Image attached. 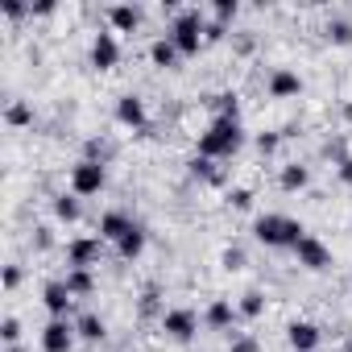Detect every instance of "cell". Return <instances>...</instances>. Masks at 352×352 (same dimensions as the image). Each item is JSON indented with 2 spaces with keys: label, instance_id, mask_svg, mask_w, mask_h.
Instances as JSON below:
<instances>
[{
  "label": "cell",
  "instance_id": "cell-44",
  "mask_svg": "<svg viewBox=\"0 0 352 352\" xmlns=\"http://www.w3.org/2000/svg\"><path fill=\"white\" fill-rule=\"evenodd\" d=\"M340 116H344V124H352V100H344V104H340Z\"/></svg>",
  "mask_w": 352,
  "mask_h": 352
},
{
  "label": "cell",
  "instance_id": "cell-3",
  "mask_svg": "<svg viewBox=\"0 0 352 352\" xmlns=\"http://www.w3.org/2000/svg\"><path fill=\"white\" fill-rule=\"evenodd\" d=\"M166 34H170L174 46H179L183 58H195L208 46V38H204L208 34V13L204 9H179V13L170 17V30Z\"/></svg>",
  "mask_w": 352,
  "mask_h": 352
},
{
  "label": "cell",
  "instance_id": "cell-17",
  "mask_svg": "<svg viewBox=\"0 0 352 352\" xmlns=\"http://www.w3.org/2000/svg\"><path fill=\"white\" fill-rule=\"evenodd\" d=\"M50 216H54L58 224H79V220H83V199H79L75 191H54V195H50Z\"/></svg>",
  "mask_w": 352,
  "mask_h": 352
},
{
  "label": "cell",
  "instance_id": "cell-20",
  "mask_svg": "<svg viewBox=\"0 0 352 352\" xmlns=\"http://www.w3.org/2000/svg\"><path fill=\"white\" fill-rule=\"evenodd\" d=\"M204 104L212 108V120H241V91H232V87L208 96Z\"/></svg>",
  "mask_w": 352,
  "mask_h": 352
},
{
  "label": "cell",
  "instance_id": "cell-11",
  "mask_svg": "<svg viewBox=\"0 0 352 352\" xmlns=\"http://www.w3.org/2000/svg\"><path fill=\"white\" fill-rule=\"evenodd\" d=\"M204 327L208 331H220V336H236V323H241V311H236V302L232 298H212L204 311Z\"/></svg>",
  "mask_w": 352,
  "mask_h": 352
},
{
  "label": "cell",
  "instance_id": "cell-27",
  "mask_svg": "<svg viewBox=\"0 0 352 352\" xmlns=\"http://www.w3.org/2000/svg\"><path fill=\"white\" fill-rule=\"evenodd\" d=\"M265 307H270V298H265V290H257V286H253V290H245V294L236 298V311H241V319H249V323H253V319H261V315H265Z\"/></svg>",
  "mask_w": 352,
  "mask_h": 352
},
{
  "label": "cell",
  "instance_id": "cell-2",
  "mask_svg": "<svg viewBox=\"0 0 352 352\" xmlns=\"http://www.w3.org/2000/svg\"><path fill=\"white\" fill-rule=\"evenodd\" d=\"M302 236H307L302 220H294L286 212H265V216L253 220V241L265 245V249H294Z\"/></svg>",
  "mask_w": 352,
  "mask_h": 352
},
{
  "label": "cell",
  "instance_id": "cell-8",
  "mask_svg": "<svg viewBox=\"0 0 352 352\" xmlns=\"http://www.w3.org/2000/svg\"><path fill=\"white\" fill-rule=\"evenodd\" d=\"M112 116H116V124L120 129H133V133H149V108H145V100L137 96V91H124V96H116V108H112Z\"/></svg>",
  "mask_w": 352,
  "mask_h": 352
},
{
  "label": "cell",
  "instance_id": "cell-46",
  "mask_svg": "<svg viewBox=\"0 0 352 352\" xmlns=\"http://www.w3.org/2000/svg\"><path fill=\"white\" fill-rule=\"evenodd\" d=\"M344 352H352V340H348V348H344Z\"/></svg>",
  "mask_w": 352,
  "mask_h": 352
},
{
  "label": "cell",
  "instance_id": "cell-19",
  "mask_svg": "<svg viewBox=\"0 0 352 352\" xmlns=\"http://www.w3.org/2000/svg\"><path fill=\"white\" fill-rule=\"evenodd\" d=\"M149 63L157 67V71H174L183 63V54H179V46L170 42V34H157L153 42H149Z\"/></svg>",
  "mask_w": 352,
  "mask_h": 352
},
{
  "label": "cell",
  "instance_id": "cell-6",
  "mask_svg": "<svg viewBox=\"0 0 352 352\" xmlns=\"http://www.w3.org/2000/svg\"><path fill=\"white\" fill-rule=\"evenodd\" d=\"M67 270H96L104 261V236L100 232H83L67 241Z\"/></svg>",
  "mask_w": 352,
  "mask_h": 352
},
{
  "label": "cell",
  "instance_id": "cell-12",
  "mask_svg": "<svg viewBox=\"0 0 352 352\" xmlns=\"http://www.w3.org/2000/svg\"><path fill=\"white\" fill-rule=\"evenodd\" d=\"M302 75L294 71V67H274L270 75H265V91H270V100H298L302 96Z\"/></svg>",
  "mask_w": 352,
  "mask_h": 352
},
{
  "label": "cell",
  "instance_id": "cell-13",
  "mask_svg": "<svg viewBox=\"0 0 352 352\" xmlns=\"http://www.w3.org/2000/svg\"><path fill=\"white\" fill-rule=\"evenodd\" d=\"M42 307L50 311V319H71V311H75V294L67 290L63 278H50V282L42 286Z\"/></svg>",
  "mask_w": 352,
  "mask_h": 352
},
{
  "label": "cell",
  "instance_id": "cell-31",
  "mask_svg": "<svg viewBox=\"0 0 352 352\" xmlns=\"http://www.w3.org/2000/svg\"><path fill=\"white\" fill-rule=\"evenodd\" d=\"M220 265H224V270H228V274H241V270H245V265H249V253H245V249H241V245H228V249H224V253H220Z\"/></svg>",
  "mask_w": 352,
  "mask_h": 352
},
{
  "label": "cell",
  "instance_id": "cell-28",
  "mask_svg": "<svg viewBox=\"0 0 352 352\" xmlns=\"http://www.w3.org/2000/svg\"><path fill=\"white\" fill-rule=\"evenodd\" d=\"M83 157H87V162H100V166H108V162L116 157V145H112L104 133H96V137H87V141H83Z\"/></svg>",
  "mask_w": 352,
  "mask_h": 352
},
{
  "label": "cell",
  "instance_id": "cell-42",
  "mask_svg": "<svg viewBox=\"0 0 352 352\" xmlns=\"http://www.w3.org/2000/svg\"><path fill=\"white\" fill-rule=\"evenodd\" d=\"M336 179H340V183H344V187L352 191V153H348V157H344V162L336 166Z\"/></svg>",
  "mask_w": 352,
  "mask_h": 352
},
{
  "label": "cell",
  "instance_id": "cell-22",
  "mask_svg": "<svg viewBox=\"0 0 352 352\" xmlns=\"http://www.w3.org/2000/svg\"><path fill=\"white\" fill-rule=\"evenodd\" d=\"M75 331H79L83 344H104V340H108V323H104V315H96V311L75 315Z\"/></svg>",
  "mask_w": 352,
  "mask_h": 352
},
{
  "label": "cell",
  "instance_id": "cell-9",
  "mask_svg": "<svg viewBox=\"0 0 352 352\" xmlns=\"http://www.w3.org/2000/svg\"><path fill=\"white\" fill-rule=\"evenodd\" d=\"M290 253H294V261H298L302 270H311V274H327V270L336 265V253H331L319 236H311V232H307V236H302Z\"/></svg>",
  "mask_w": 352,
  "mask_h": 352
},
{
  "label": "cell",
  "instance_id": "cell-5",
  "mask_svg": "<svg viewBox=\"0 0 352 352\" xmlns=\"http://www.w3.org/2000/svg\"><path fill=\"white\" fill-rule=\"evenodd\" d=\"M67 183H71V191H75L79 199H91V195H100V191L108 187V166L79 157V162L71 166V174H67Z\"/></svg>",
  "mask_w": 352,
  "mask_h": 352
},
{
  "label": "cell",
  "instance_id": "cell-16",
  "mask_svg": "<svg viewBox=\"0 0 352 352\" xmlns=\"http://www.w3.org/2000/svg\"><path fill=\"white\" fill-rule=\"evenodd\" d=\"M133 228H137V220H133L124 208H108V212L100 216V224H96V232L104 236V245H116V241H120L124 232H133Z\"/></svg>",
  "mask_w": 352,
  "mask_h": 352
},
{
  "label": "cell",
  "instance_id": "cell-21",
  "mask_svg": "<svg viewBox=\"0 0 352 352\" xmlns=\"http://www.w3.org/2000/svg\"><path fill=\"white\" fill-rule=\"evenodd\" d=\"M187 170H191V179H199V183H208V187H224V183H228V174L220 170V162H212V157H204V153H195V157L187 162Z\"/></svg>",
  "mask_w": 352,
  "mask_h": 352
},
{
  "label": "cell",
  "instance_id": "cell-24",
  "mask_svg": "<svg viewBox=\"0 0 352 352\" xmlns=\"http://www.w3.org/2000/svg\"><path fill=\"white\" fill-rule=\"evenodd\" d=\"M145 245H149V232H145V228L137 224L133 232H124V236L116 241V257H120V261L129 265V261H137V257L145 253Z\"/></svg>",
  "mask_w": 352,
  "mask_h": 352
},
{
  "label": "cell",
  "instance_id": "cell-43",
  "mask_svg": "<svg viewBox=\"0 0 352 352\" xmlns=\"http://www.w3.org/2000/svg\"><path fill=\"white\" fill-rule=\"evenodd\" d=\"M54 9H58L54 0H38V5H30V13H34V17H54Z\"/></svg>",
  "mask_w": 352,
  "mask_h": 352
},
{
  "label": "cell",
  "instance_id": "cell-38",
  "mask_svg": "<svg viewBox=\"0 0 352 352\" xmlns=\"http://www.w3.org/2000/svg\"><path fill=\"white\" fill-rule=\"evenodd\" d=\"M0 13H5L9 21H25V17H34L30 5H21V0H0Z\"/></svg>",
  "mask_w": 352,
  "mask_h": 352
},
{
  "label": "cell",
  "instance_id": "cell-32",
  "mask_svg": "<svg viewBox=\"0 0 352 352\" xmlns=\"http://www.w3.org/2000/svg\"><path fill=\"white\" fill-rule=\"evenodd\" d=\"M236 17H241V0H216V5H212V21L228 25V21H236Z\"/></svg>",
  "mask_w": 352,
  "mask_h": 352
},
{
  "label": "cell",
  "instance_id": "cell-37",
  "mask_svg": "<svg viewBox=\"0 0 352 352\" xmlns=\"http://www.w3.org/2000/svg\"><path fill=\"white\" fill-rule=\"evenodd\" d=\"M323 157H331V166H340V162L348 157V141H344V137H327V141H323Z\"/></svg>",
  "mask_w": 352,
  "mask_h": 352
},
{
  "label": "cell",
  "instance_id": "cell-36",
  "mask_svg": "<svg viewBox=\"0 0 352 352\" xmlns=\"http://www.w3.org/2000/svg\"><path fill=\"white\" fill-rule=\"evenodd\" d=\"M232 344H228V352H261V340L253 336V331H236V336H228Z\"/></svg>",
  "mask_w": 352,
  "mask_h": 352
},
{
  "label": "cell",
  "instance_id": "cell-18",
  "mask_svg": "<svg viewBox=\"0 0 352 352\" xmlns=\"http://www.w3.org/2000/svg\"><path fill=\"white\" fill-rule=\"evenodd\" d=\"M166 315V298H162V286L157 282H145L141 294H137V319L149 323V319H162Z\"/></svg>",
  "mask_w": 352,
  "mask_h": 352
},
{
  "label": "cell",
  "instance_id": "cell-34",
  "mask_svg": "<svg viewBox=\"0 0 352 352\" xmlns=\"http://www.w3.org/2000/svg\"><path fill=\"white\" fill-rule=\"evenodd\" d=\"M0 340H5V348H17V344H21V319H17V315H5V319H0Z\"/></svg>",
  "mask_w": 352,
  "mask_h": 352
},
{
  "label": "cell",
  "instance_id": "cell-39",
  "mask_svg": "<svg viewBox=\"0 0 352 352\" xmlns=\"http://www.w3.org/2000/svg\"><path fill=\"white\" fill-rule=\"evenodd\" d=\"M21 282H25V270H21V265H17V261H9V265H5V290H9V294H13V290H17V286H21Z\"/></svg>",
  "mask_w": 352,
  "mask_h": 352
},
{
  "label": "cell",
  "instance_id": "cell-26",
  "mask_svg": "<svg viewBox=\"0 0 352 352\" xmlns=\"http://www.w3.org/2000/svg\"><path fill=\"white\" fill-rule=\"evenodd\" d=\"M323 38H327L331 46H352V17L331 13V17L323 21Z\"/></svg>",
  "mask_w": 352,
  "mask_h": 352
},
{
  "label": "cell",
  "instance_id": "cell-14",
  "mask_svg": "<svg viewBox=\"0 0 352 352\" xmlns=\"http://www.w3.org/2000/svg\"><path fill=\"white\" fill-rule=\"evenodd\" d=\"M286 344H290L294 352H319L323 327L311 323V319H290V323H286Z\"/></svg>",
  "mask_w": 352,
  "mask_h": 352
},
{
  "label": "cell",
  "instance_id": "cell-35",
  "mask_svg": "<svg viewBox=\"0 0 352 352\" xmlns=\"http://www.w3.org/2000/svg\"><path fill=\"white\" fill-rule=\"evenodd\" d=\"M30 245H34L38 253H50V249H54V228H50V224H34V236H30Z\"/></svg>",
  "mask_w": 352,
  "mask_h": 352
},
{
  "label": "cell",
  "instance_id": "cell-15",
  "mask_svg": "<svg viewBox=\"0 0 352 352\" xmlns=\"http://www.w3.org/2000/svg\"><path fill=\"white\" fill-rule=\"evenodd\" d=\"M104 17H108V30H112V34H137L141 21H145V9H141V5H129V0H124V5H108Z\"/></svg>",
  "mask_w": 352,
  "mask_h": 352
},
{
  "label": "cell",
  "instance_id": "cell-45",
  "mask_svg": "<svg viewBox=\"0 0 352 352\" xmlns=\"http://www.w3.org/2000/svg\"><path fill=\"white\" fill-rule=\"evenodd\" d=\"M9 352H25V348H21V344H17V348H9Z\"/></svg>",
  "mask_w": 352,
  "mask_h": 352
},
{
  "label": "cell",
  "instance_id": "cell-4",
  "mask_svg": "<svg viewBox=\"0 0 352 352\" xmlns=\"http://www.w3.org/2000/svg\"><path fill=\"white\" fill-rule=\"evenodd\" d=\"M204 327V315L195 307H166V315L157 319V331L170 340V344H191Z\"/></svg>",
  "mask_w": 352,
  "mask_h": 352
},
{
  "label": "cell",
  "instance_id": "cell-1",
  "mask_svg": "<svg viewBox=\"0 0 352 352\" xmlns=\"http://www.w3.org/2000/svg\"><path fill=\"white\" fill-rule=\"evenodd\" d=\"M245 149V124L241 120H208V129L195 141V153L212 157V162H232Z\"/></svg>",
  "mask_w": 352,
  "mask_h": 352
},
{
  "label": "cell",
  "instance_id": "cell-7",
  "mask_svg": "<svg viewBox=\"0 0 352 352\" xmlns=\"http://www.w3.org/2000/svg\"><path fill=\"white\" fill-rule=\"evenodd\" d=\"M120 58H124L120 38H116L112 30H96V34H91V46H87V63H91L96 71H116Z\"/></svg>",
  "mask_w": 352,
  "mask_h": 352
},
{
  "label": "cell",
  "instance_id": "cell-40",
  "mask_svg": "<svg viewBox=\"0 0 352 352\" xmlns=\"http://www.w3.org/2000/svg\"><path fill=\"white\" fill-rule=\"evenodd\" d=\"M232 46H236V54H253V50H257V38H253V30H245V34H232Z\"/></svg>",
  "mask_w": 352,
  "mask_h": 352
},
{
  "label": "cell",
  "instance_id": "cell-10",
  "mask_svg": "<svg viewBox=\"0 0 352 352\" xmlns=\"http://www.w3.org/2000/svg\"><path fill=\"white\" fill-rule=\"evenodd\" d=\"M75 319H46L42 331H38V348L42 352H75Z\"/></svg>",
  "mask_w": 352,
  "mask_h": 352
},
{
  "label": "cell",
  "instance_id": "cell-41",
  "mask_svg": "<svg viewBox=\"0 0 352 352\" xmlns=\"http://www.w3.org/2000/svg\"><path fill=\"white\" fill-rule=\"evenodd\" d=\"M204 38H208V46H216V42H224V38H228V25H220V21H212V17H208V34H204Z\"/></svg>",
  "mask_w": 352,
  "mask_h": 352
},
{
  "label": "cell",
  "instance_id": "cell-30",
  "mask_svg": "<svg viewBox=\"0 0 352 352\" xmlns=\"http://www.w3.org/2000/svg\"><path fill=\"white\" fill-rule=\"evenodd\" d=\"M282 141H286V137H282V133H274V129H265V133H257V137H253V145H257V153H261V157H274V153L282 149Z\"/></svg>",
  "mask_w": 352,
  "mask_h": 352
},
{
  "label": "cell",
  "instance_id": "cell-23",
  "mask_svg": "<svg viewBox=\"0 0 352 352\" xmlns=\"http://www.w3.org/2000/svg\"><path fill=\"white\" fill-rule=\"evenodd\" d=\"M278 187H282V191H307V187H311V166L286 162V166L278 170Z\"/></svg>",
  "mask_w": 352,
  "mask_h": 352
},
{
  "label": "cell",
  "instance_id": "cell-33",
  "mask_svg": "<svg viewBox=\"0 0 352 352\" xmlns=\"http://www.w3.org/2000/svg\"><path fill=\"white\" fill-rule=\"evenodd\" d=\"M224 204H228L232 212H249V208H253V191H249V187H228V191H224Z\"/></svg>",
  "mask_w": 352,
  "mask_h": 352
},
{
  "label": "cell",
  "instance_id": "cell-25",
  "mask_svg": "<svg viewBox=\"0 0 352 352\" xmlns=\"http://www.w3.org/2000/svg\"><path fill=\"white\" fill-rule=\"evenodd\" d=\"M63 282H67V290L75 294V302H79V298H91L96 286H100V282H96V270H67Z\"/></svg>",
  "mask_w": 352,
  "mask_h": 352
},
{
  "label": "cell",
  "instance_id": "cell-29",
  "mask_svg": "<svg viewBox=\"0 0 352 352\" xmlns=\"http://www.w3.org/2000/svg\"><path fill=\"white\" fill-rule=\"evenodd\" d=\"M5 124L9 129H30L34 124V104L30 100H9L5 104Z\"/></svg>",
  "mask_w": 352,
  "mask_h": 352
}]
</instances>
